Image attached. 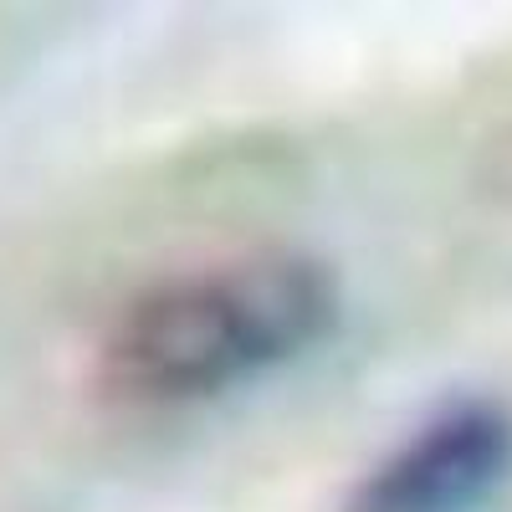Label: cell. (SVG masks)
<instances>
[{"label":"cell","mask_w":512,"mask_h":512,"mask_svg":"<svg viewBox=\"0 0 512 512\" xmlns=\"http://www.w3.org/2000/svg\"><path fill=\"white\" fill-rule=\"evenodd\" d=\"M512 472V410L456 395L359 477L344 512H477Z\"/></svg>","instance_id":"obj_2"},{"label":"cell","mask_w":512,"mask_h":512,"mask_svg":"<svg viewBox=\"0 0 512 512\" xmlns=\"http://www.w3.org/2000/svg\"><path fill=\"white\" fill-rule=\"evenodd\" d=\"M338 313L344 287L318 256H226L128 297L98 338V384L144 410L200 405L313 354Z\"/></svg>","instance_id":"obj_1"}]
</instances>
